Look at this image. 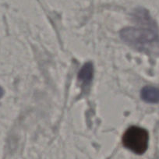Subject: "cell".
<instances>
[{"label":"cell","instance_id":"obj_1","mask_svg":"<svg viewBox=\"0 0 159 159\" xmlns=\"http://www.w3.org/2000/svg\"><path fill=\"white\" fill-rule=\"evenodd\" d=\"M134 18L139 27L123 29L120 32L122 39L131 46L139 48L155 42L158 37L157 27L148 12L143 9L137 10Z\"/></svg>","mask_w":159,"mask_h":159},{"label":"cell","instance_id":"obj_2","mask_svg":"<svg viewBox=\"0 0 159 159\" xmlns=\"http://www.w3.org/2000/svg\"><path fill=\"white\" fill-rule=\"evenodd\" d=\"M125 148L137 154H143L148 148L149 134L145 129L139 126H130L123 136Z\"/></svg>","mask_w":159,"mask_h":159},{"label":"cell","instance_id":"obj_3","mask_svg":"<svg viewBox=\"0 0 159 159\" xmlns=\"http://www.w3.org/2000/svg\"><path fill=\"white\" fill-rule=\"evenodd\" d=\"M94 76V67L91 62H87L78 73V80L84 87L91 85Z\"/></svg>","mask_w":159,"mask_h":159},{"label":"cell","instance_id":"obj_4","mask_svg":"<svg viewBox=\"0 0 159 159\" xmlns=\"http://www.w3.org/2000/svg\"><path fill=\"white\" fill-rule=\"evenodd\" d=\"M141 98L148 103H159V88L147 86L141 91Z\"/></svg>","mask_w":159,"mask_h":159},{"label":"cell","instance_id":"obj_5","mask_svg":"<svg viewBox=\"0 0 159 159\" xmlns=\"http://www.w3.org/2000/svg\"><path fill=\"white\" fill-rule=\"evenodd\" d=\"M3 94H4L3 89H2V88H1V87H0V98H2V95H3Z\"/></svg>","mask_w":159,"mask_h":159}]
</instances>
